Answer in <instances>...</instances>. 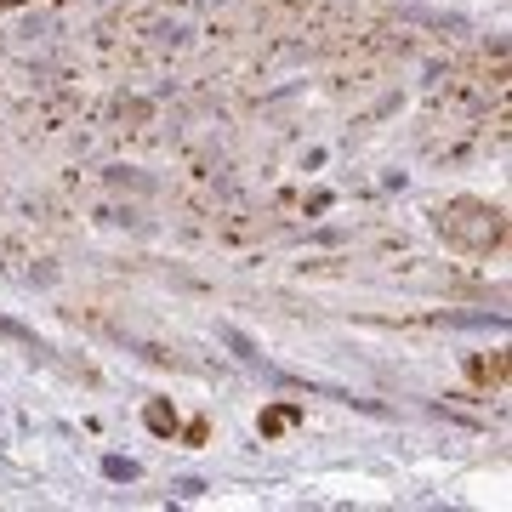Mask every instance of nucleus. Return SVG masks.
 Here are the masks:
<instances>
[{"label":"nucleus","mask_w":512,"mask_h":512,"mask_svg":"<svg viewBox=\"0 0 512 512\" xmlns=\"http://www.w3.org/2000/svg\"><path fill=\"white\" fill-rule=\"evenodd\" d=\"M217 342H222V348H234V359H239V365H262V353H256V342H251V336H245L239 325H217Z\"/></svg>","instance_id":"2"},{"label":"nucleus","mask_w":512,"mask_h":512,"mask_svg":"<svg viewBox=\"0 0 512 512\" xmlns=\"http://www.w3.org/2000/svg\"><path fill=\"white\" fill-rule=\"evenodd\" d=\"M148 35L160 40V46H183V40H188V29H183V23H154Z\"/></svg>","instance_id":"5"},{"label":"nucleus","mask_w":512,"mask_h":512,"mask_svg":"<svg viewBox=\"0 0 512 512\" xmlns=\"http://www.w3.org/2000/svg\"><path fill=\"white\" fill-rule=\"evenodd\" d=\"M148 427H154V433H165V439H171V433H177V416H171L165 404H148Z\"/></svg>","instance_id":"4"},{"label":"nucleus","mask_w":512,"mask_h":512,"mask_svg":"<svg viewBox=\"0 0 512 512\" xmlns=\"http://www.w3.org/2000/svg\"><path fill=\"white\" fill-rule=\"evenodd\" d=\"M29 285H57V268H52V262H40V268H29Z\"/></svg>","instance_id":"7"},{"label":"nucleus","mask_w":512,"mask_h":512,"mask_svg":"<svg viewBox=\"0 0 512 512\" xmlns=\"http://www.w3.org/2000/svg\"><path fill=\"white\" fill-rule=\"evenodd\" d=\"M86 6H97V0H86Z\"/></svg>","instance_id":"8"},{"label":"nucleus","mask_w":512,"mask_h":512,"mask_svg":"<svg viewBox=\"0 0 512 512\" xmlns=\"http://www.w3.org/2000/svg\"><path fill=\"white\" fill-rule=\"evenodd\" d=\"M103 478H109V484H137V478H143V467H137V461H126V456H103Z\"/></svg>","instance_id":"3"},{"label":"nucleus","mask_w":512,"mask_h":512,"mask_svg":"<svg viewBox=\"0 0 512 512\" xmlns=\"http://www.w3.org/2000/svg\"><path fill=\"white\" fill-rule=\"evenodd\" d=\"M171 490H177V501H200V495L211 490V484H205V478H177Z\"/></svg>","instance_id":"6"},{"label":"nucleus","mask_w":512,"mask_h":512,"mask_svg":"<svg viewBox=\"0 0 512 512\" xmlns=\"http://www.w3.org/2000/svg\"><path fill=\"white\" fill-rule=\"evenodd\" d=\"M103 183L114 188V194H154V177H148V171H137V165H109V171H103Z\"/></svg>","instance_id":"1"}]
</instances>
